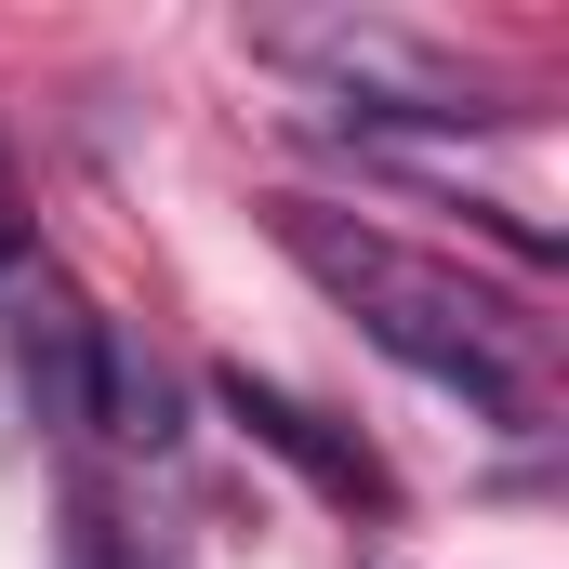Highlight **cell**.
I'll list each match as a JSON object with an SVG mask.
<instances>
[{"label": "cell", "instance_id": "1", "mask_svg": "<svg viewBox=\"0 0 569 569\" xmlns=\"http://www.w3.org/2000/svg\"><path fill=\"white\" fill-rule=\"evenodd\" d=\"M266 226H279V252L318 291L358 305V331H371L398 371H425V385H450L463 411L517 425V398H530L517 358H503L517 318H503L490 291H463V266H437V252H411V239H385V226H345V212H318V199H279Z\"/></svg>", "mask_w": 569, "mask_h": 569}, {"label": "cell", "instance_id": "2", "mask_svg": "<svg viewBox=\"0 0 569 569\" xmlns=\"http://www.w3.org/2000/svg\"><path fill=\"white\" fill-rule=\"evenodd\" d=\"M212 398H226V425L252 437V450H279L291 477H305V490H331L345 517H398V477H385V450H371V437H345L331 411H305L291 385H266V371H239V358H226V371H212Z\"/></svg>", "mask_w": 569, "mask_h": 569}, {"label": "cell", "instance_id": "3", "mask_svg": "<svg viewBox=\"0 0 569 569\" xmlns=\"http://www.w3.org/2000/svg\"><path fill=\"white\" fill-rule=\"evenodd\" d=\"M80 425H107L120 450H172V371L146 358L120 318H93V345H80Z\"/></svg>", "mask_w": 569, "mask_h": 569}, {"label": "cell", "instance_id": "4", "mask_svg": "<svg viewBox=\"0 0 569 569\" xmlns=\"http://www.w3.org/2000/svg\"><path fill=\"white\" fill-rule=\"evenodd\" d=\"M67 569H120V530H107V503H80V530H67Z\"/></svg>", "mask_w": 569, "mask_h": 569}, {"label": "cell", "instance_id": "5", "mask_svg": "<svg viewBox=\"0 0 569 569\" xmlns=\"http://www.w3.org/2000/svg\"><path fill=\"white\" fill-rule=\"evenodd\" d=\"M27 266V212H13V186H0V279Z\"/></svg>", "mask_w": 569, "mask_h": 569}]
</instances>
